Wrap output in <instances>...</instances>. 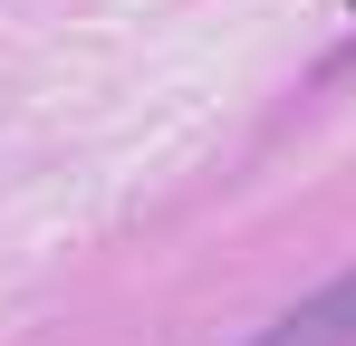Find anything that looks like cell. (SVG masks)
Here are the masks:
<instances>
[{
    "label": "cell",
    "instance_id": "6da1fadb",
    "mask_svg": "<svg viewBox=\"0 0 356 346\" xmlns=\"http://www.w3.org/2000/svg\"><path fill=\"white\" fill-rule=\"evenodd\" d=\"M241 346H356V260L337 279H318L298 308H280L260 337H241Z\"/></svg>",
    "mask_w": 356,
    "mask_h": 346
},
{
    "label": "cell",
    "instance_id": "7a4b0ae2",
    "mask_svg": "<svg viewBox=\"0 0 356 346\" xmlns=\"http://www.w3.org/2000/svg\"><path fill=\"white\" fill-rule=\"evenodd\" d=\"M347 58H356V49H347Z\"/></svg>",
    "mask_w": 356,
    "mask_h": 346
}]
</instances>
